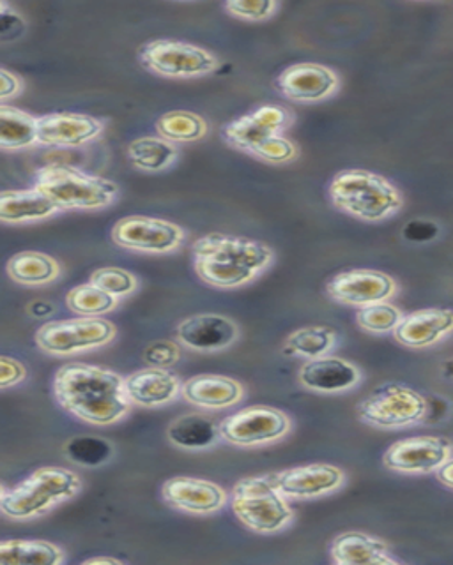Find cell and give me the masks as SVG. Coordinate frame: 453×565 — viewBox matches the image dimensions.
Here are the masks:
<instances>
[{
    "instance_id": "836d02e7",
    "label": "cell",
    "mask_w": 453,
    "mask_h": 565,
    "mask_svg": "<svg viewBox=\"0 0 453 565\" xmlns=\"http://www.w3.org/2000/svg\"><path fill=\"white\" fill-rule=\"evenodd\" d=\"M402 311L390 302H376V305L364 306L356 313V322L364 331L372 334H387L396 331L399 323L402 322Z\"/></svg>"
},
{
    "instance_id": "9a60e30c",
    "label": "cell",
    "mask_w": 453,
    "mask_h": 565,
    "mask_svg": "<svg viewBox=\"0 0 453 565\" xmlns=\"http://www.w3.org/2000/svg\"><path fill=\"white\" fill-rule=\"evenodd\" d=\"M275 87L282 96L296 103H319L337 93L335 71L316 62H302L282 71Z\"/></svg>"
},
{
    "instance_id": "277c9868",
    "label": "cell",
    "mask_w": 453,
    "mask_h": 565,
    "mask_svg": "<svg viewBox=\"0 0 453 565\" xmlns=\"http://www.w3.org/2000/svg\"><path fill=\"white\" fill-rule=\"evenodd\" d=\"M335 207L364 221H382L402 207L396 185L367 170H344L329 184Z\"/></svg>"
},
{
    "instance_id": "7a4b0ae2",
    "label": "cell",
    "mask_w": 453,
    "mask_h": 565,
    "mask_svg": "<svg viewBox=\"0 0 453 565\" xmlns=\"http://www.w3.org/2000/svg\"><path fill=\"white\" fill-rule=\"evenodd\" d=\"M193 256L199 278L217 288L246 285L273 260V252L266 244L225 234L200 237L193 244Z\"/></svg>"
},
{
    "instance_id": "484cf974",
    "label": "cell",
    "mask_w": 453,
    "mask_h": 565,
    "mask_svg": "<svg viewBox=\"0 0 453 565\" xmlns=\"http://www.w3.org/2000/svg\"><path fill=\"white\" fill-rule=\"evenodd\" d=\"M173 446L181 449L199 450L217 446L222 437L220 424H214L208 415L188 414L173 420L167 431Z\"/></svg>"
},
{
    "instance_id": "5bb4252c",
    "label": "cell",
    "mask_w": 453,
    "mask_h": 565,
    "mask_svg": "<svg viewBox=\"0 0 453 565\" xmlns=\"http://www.w3.org/2000/svg\"><path fill=\"white\" fill-rule=\"evenodd\" d=\"M326 290L337 302L364 308L390 299L396 294L397 285L393 278L379 270L351 269L337 274Z\"/></svg>"
},
{
    "instance_id": "d6a6232c",
    "label": "cell",
    "mask_w": 453,
    "mask_h": 565,
    "mask_svg": "<svg viewBox=\"0 0 453 565\" xmlns=\"http://www.w3.org/2000/svg\"><path fill=\"white\" fill-rule=\"evenodd\" d=\"M117 297L96 287L93 282L78 285L67 294V308L84 317H99L116 308Z\"/></svg>"
},
{
    "instance_id": "60d3db41",
    "label": "cell",
    "mask_w": 453,
    "mask_h": 565,
    "mask_svg": "<svg viewBox=\"0 0 453 565\" xmlns=\"http://www.w3.org/2000/svg\"><path fill=\"white\" fill-rule=\"evenodd\" d=\"M0 367H2V376H0V387L2 388L13 387L28 376V370L22 362L10 358V355L0 358Z\"/></svg>"
},
{
    "instance_id": "7bdbcfd3",
    "label": "cell",
    "mask_w": 453,
    "mask_h": 565,
    "mask_svg": "<svg viewBox=\"0 0 453 565\" xmlns=\"http://www.w3.org/2000/svg\"><path fill=\"white\" fill-rule=\"evenodd\" d=\"M0 79H2V85H0V97L2 99H10L11 96H17L22 90V79L11 71L0 70Z\"/></svg>"
},
{
    "instance_id": "8d00e7d4",
    "label": "cell",
    "mask_w": 453,
    "mask_h": 565,
    "mask_svg": "<svg viewBox=\"0 0 453 565\" xmlns=\"http://www.w3.org/2000/svg\"><path fill=\"white\" fill-rule=\"evenodd\" d=\"M254 158L263 159L267 163L284 164L293 161L298 156V149L294 146L293 141L281 135H273V137L264 140L257 149L252 152Z\"/></svg>"
},
{
    "instance_id": "6da1fadb",
    "label": "cell",
    "mask_w": 453,
    "mask_h": 565,
    "mask_svg": "<svg viewBox=\"0 0 453 565\" xmlns=\"http://www.w3.org/2000/svg\"><path fill=\"white\" fill-rule=\"evenodd\" d=\"M54 393L64 411L94 426H108L129 412L126 379L105 367L70 362L59 367Z\"/></svg>"
},
{
    "instance_id": "d590c367",
    "label": "cell",
    "mask_w": 453,
    "mask_h": 565,
    "mask_svg": "<svg viewBox=\"0 0 453 565\" xmlns=\"http://www.w3.org/2000/svg\"><path fill=\"white\" fill-rule=\"evenodd\" d=\"M102 290L114 297L129 296L137 288V279L134 274L117 267H103L91 274V281Z\"/></svg>"
},
{
    "instance_id": "e0dca14e",
    "label": "cell",
    "mask_w": 453,
    "mask_h": 565,
    "mask_svg": "<svg viewBox=\"0 0 453 565\" xmlns=\"http://www.w3.org/2000/svg\"><path fill=\"white\" fill-rule=\"evenodd\" d=\"M176 334L188 349L197 352H220L238 340L240 329L231 318L204 313L185 318Z\"/></svg>"
},
{
    "instance_id": "4fadbf2b",
    "label": "cell",
    "mask_w": 453,
    "mask_h": 565,
    "mask_svg": "<svg viewBox=\"0 0 453 565\" xmlns=\"http://www.w3.org/2000/svg\"><path fill=\"white\" fill-rule=\"evenodd\" d=\"M291 122L293 115L282 106H261L257 110L227 124L222 137L234 149L252 154L264 140L273 135H281Z\"/></svg>"
},
{
    "instance_id": "30bf717a",
    "label": "cell",
    "mask_w": 453,
    "mask_h": 565,
    "mask_svg": "<svg viewBox=\"0 0 453 565\" xmlns=\"http://www.w3.org/2000/svg\"><path fill=\"white\" fill-rule=\"evenodd\" d=\"M289 428V417L272 406H249L220 423L222 437L229 444L241 447L261 446L278 440Z\"/></svg>"
},
{
    "instance_id": "d6986e66",
    "label": "cell",
    "mask_w": 453,
    "mask_h": 565,
    "mask_svg": "<svg viewBox=\"0 0 453 565\" xmlns=\"http://www.w3.org/2000/svg\"><path fill=\"white\" fill-rule=\"evenodd\" d=\"M165 502L191 514H211L225 505V491L213 482L196 477H173L165 482Z\"/></svg>"
},
{
    "instance_id": "ba28073f",
    "label": "cell",
    "mask_w": 453,
    "mask_h": 565,
    "mask_svg": "<svg viewBox=\"0 0 453 565\" xmlns=\"http://www.w3.org/2000/svg\"><path fill=\"white\" fill-rule=\"evenodd\" d=\"M116 327L105 318L82 317L49 322L36 332V343L52 355H72L110 343Z\"/></svg>"
},
{
    "instance_id": "8fae6325",
    "label": "cell",
    "mask_w": 453,
    "mask_h": 565,
    "mask_svg": "<svg viewBox=\"0 0 453 565\" xmlns=\"http://www.w3.org/2000/svg\"><path fill=\"white\" fill-rule=\"evenodd\" d=\"M112 238L117 246L126 249L164 255L173 252L185 241V232L170 221L129 216L117 221L112 230Z\"/></svg>"
},
{
    "instance_id": "603a6c76",
    "label": "cell",
    "mask_w": 453,
    "mask_h": 565,
    "mask_svg": "<svg viewBox=\"0 0 453 565\" xmlns=\"http://www.w3.org/2000/svg\"><path fill=\"white\" fill-rule=\"evenodd\" d=\"M181 396L204 411H223L241 402L243 387L229 376L199 375L182 384Z\"/></svg>"
},
{
    "instance_id": "52a82bcc",
    "label": "cell",
    "mask_w": 453,
    "mask_h": 565,
    "mask_svg": "<svg viewBox=\"0 0 453 565\" xmlns=\"http://www.w3.org/2000/svg\"><path fill=\"white\" fill-rule=\"evenodd\" d=\"M425 397L402 384L381 385L358 405V417L376 428H408L425 419Z\"/></svg>"
},
{
    "instance_id": "8992f818",
    "label": "cell",
    "mask_w": 453,
    "mask_h": 565,
    "mask_svg": "<svg viewBox=\"0 0 453 565\" xmlns=\"http://www.w3.org/2000/svg\"><path fill=\"white\" fill-rule=\"evenodd\" d=\"M232 511L243 525L259 534L281 532L294 518L272 476L249 477L238 482L232 490Z\"/></svg>"
},
{
    "instance_id": "ffe728a7",
    "label": "cell",
    "mask_w": 453,
    "mask_h": 565,
    "mask_svg": "<svg viewBox=\"0 0 453 565\" xmlns=\"http://www.w3.org/2000/svg\"><path fill=\"white\" fill-rule=\"evenodd\" d=\"M453 332L452 309H420L405 315L393 335L408 349H429Z\"/></svg>"
},
{
    "instance_id": "9c48e42d",
    "label": "cell",
    "mask_w": 453,
    "mask_h": 565,
    "mask_svg": "<svg viewBox=\"0 0 453 565\" xmlns=\"http://www.w3.org/2000/svg\"><path fill=\"white\" fill-rule=\"evenodd\" d=\"M143 66L167 78H196L217 70L213 53L196 44L173 40H155L138 50Z\"/></svg>"
},
{
    "instance_id": "44dd1931",
    "label": "cell",
    "mask_w": 453,
    "mask_h": 565,
    "mask_svg": "<svg viewBox=\"0 0 453 565\" xmlns=\"http://www.w3.org/2000/svg\"><path fill=\"white\" fill-rule=\"evenodd\" d=\"M298 376L303 387L325 394L344 393L356 387L361 380L360 370L352 362L328 355L310 359L303 364Z\"/></svg>"
},
{
    "instance_id": "f1b7e54d",
    "label": "cell",
    "mask_w": 453,
    "mask_h": 565,
    "mask_svg": "<svg viewBox=\"0 0 453 565\" xmlns=\"http://www.w3.org/2000/svg\"><path fill=\"white\" fill-rule=\"evenodd\" d=\"M61 273L52 256L40 252L17 253L8 262V274L20 285H46L54 281Z\"/></svg>"
},
{
    "instance_id": "4dcf8cb0",
    "label": "cell",
    "mask_w": 453,
    "mask_h": 565,
    "mask_svg": "<svg viewBox=\"0 0 453 565\" xmlns=\"http://www.w3.org/2000/svg\"><path fill=\"white\" fill-rule=\"evenodd\" d=\"M338 335L331 327L308 326L298 329L285 340V355L317 359L331 352L337 344Z\"/></svg>"
},
{
    "instance_id": "ab89813d",
    "label": "cell",
    "mask_w": 453,
    "mask_h": 565,
    "mask_svg": "<svg viewBox=\"0 0 453 565\" xmlns=\"http://www.w3.org/2000/svg\"><path fill=\"white\" fill-rule=\"evenodd\" d=\"M23 29H25V23H23L22 17L6 2H2L0 4V40H17Z\"/></svg>"
},
{
    "instance_id": "3957f363",
    "label": "cell",
    "mask_w": 453,
    "mask_h": 565,
    "mask_svg": "<svg viewBox=\"0 0 453 565\" xmlns=\"http://www.w3.org/2000/svg\"><path fill=\"white\" fill-rule=\"evenodd\" d=\"M81 477L66 468H38L11 490L2 488L0 509L13 520L43 516L50 509L81 491Z\"/></svg>"
},
{
    "instance_id": "5b68a950",
    "label": "cell",
    "mask_w": 453,
    "mask_h": 565,
    "mask_svg": "<svg viewBox=\"0 0 453 565\" xmlns=\"http://www.w3.org/2000/svg\"><path fill=\"white\" fill-rule=\"evenodd\" d=\"M36 190L46 194L59 209H94L108 207L117 199L116 182L105 177L91 175L81 168L70 164H46L36 173Z\"/></svg>"
},
{
    "instance_id": "1f68e13d",
    "label": "cell",
    "mask_w": 453,
    "mask_h": 565,
    "mask_svg": "<svg viewBox=\"0 0 453 565\" xmlns=\"http://www.w3.org/2000/svg\"><path fill=\"white\" fill-rule=\"evenodd\" d=\"M156 131L169 141H197L208 132V124L193 111L176 110L161 115Z\"/></svg>"
},
{
    "instance_id": "b9f144b4",
    "label": "cell",
    "mask_w": 453,
    "mask_h": 565,
    "mask_svg": "<svg viewBox=\"0 0 453 565\" xmlns=\"http://www.w3.org/2000/svg\"><path fill=\"white\" fill-rule=\"evenodd\" d=\"M402 234L411 243H429L435 235L440 234V228L432 221L414 220L409 221Z\"/></svg>"
},
{
    "instance_id": "d4e9b609",
    "label": "cell",
    "mask_w": 453,
    "mask_h": 565,
    "mask_svg": "<svg viewBox=\"0 0 453 565\" xmlns=\"http://www.w3.org/2000/svg\"><path fill=\"white\" fill-rule=\"evenodd\" d=\"M59 211L61 209L57 203L52 202L36 188L4 191L0 196V220L4 223L46 220V217L57 214Z\"/></svg>"
},
{
    "instance_id": "2e32d148",
    "label": "cell",
    "mask_w": 453,
    "mask_h": 565,
    "mask_svg": "<svg viewBox=\"0 0 453 565\" xmlns=\"http://www.w3.org/2000/svg\"><path fill=\"white\" fill-rule=\"evenodd\" d=\"M103 131L102 120L89 115L59 114L38 117V143L45 147H81Z\"/></svg>"
},
{
    "instance_id": "f35d334b",
    "label": "cell",
    "mask_w": 453,
    "mask_h": 565,
    "mask_svg": "<svg viewBox=\"0 0 453 565\" xmlns=\"http://www.w3.org/2000/svg\"><path fill=\"white\" fill-rule=\"evenodd\" d=\"M181 359V349L173 341H156L149 344L144 352V362L147 366L167 367L173 366Z\"/></svg>"
},
{
    "instance_id": "74e56055",
    "label": "cell",
    "mask_w": 453,
    "mask_h": 565,
    "mask_svg": "<svg viewBox=\"0 0 453 565\" xmlns=\"http://www.w3.org/2000/svg\"><path fill=\"white\" fill-rule=\"evenodd\" d=\"M227 11L232 17L249 20V22H263L275 14L278 4L273 0H232L227 2Z\"/></svg>"
},
{
    "instance_id": "f6af8a7d",
    "label": "cell",
    "mask_w": 453,
    "mask_h": 565,
    "mask_svg": "<svg viewBox=\"0 0 453 565\" xmlns=\"http://www.w3.org/2000/svg\"><path fill=\"white\" fill-rule=\"evenodd\" d=\"M84 564H89V565H93V564L120 565V564H123V562L117 561V558H102V556H99V558H91V561H85Z\"/></svg>"
},
{
    "instance_id": "ac0fdd59",
    "label": "cell",
    "mask_w": 453,
    "mask_h": 565,
    "mask_svg": "<svg viewBox=\"0 0 453 565\" xmlns=\"http://www.w3.org/2000/svg\"><path fill=\"white\" fill-rule=\"evenodd\" d=\"M272 477L278 491L293 499L320 497L337 491L344 484L343 470L325 463L303 465Z\"/></svg>"
},
{
    "instance_id": "7c38bea8",
    "label": "cell",
    "mask_w": 453,
    "mask_h": 565,
    "mask_svg": "<svg viewBox=\"0 0 453 565\" xmlns=\"http://www.w3.org/2000/svg\"><path fill=\"white\" fill-rule=\"evenodd\" d=\"M453 456V444L449 438L411 437L390 446L384 455V465L393 472H438Z\"/></svg>"
},
{
    "instance_id": "7402d4cb",
    "label": "cell",
    "mask_w": 453,
    "mask_h": 565,
    "mask_svg": "<svg viewBox=\"0 0 453 565\" xmlns=\"http://www.w3.org/2000/svg\"><path fill=\"white\" fill-rule=\"evenodd\" d=\"M181 391V380L167 367H144L126 379V393L129 399L147 408L169 405Z\"/></svg>"
},
{
    "instance_id": "cb8c5ba5",
    "label": "cell",
    "mask_w": 453,
    "mask_h": 565,
    "mask_svg": "<svg viewBox=\"0 0 453 565\" xmlns=\"http://www.w3.org/2000/svg\"><path fill=\"white\" fill-rule=\"evenodd\" d=\"M331 558L338 565H396L387 544L364 532H346L331 544Z\"/></svg>"
},
{
    "instance_id": "83f0119b",
    "label": "cell",
    "mask_w": 453,
    "mask_h": 565,
    "mask_svg": "<svg viewBox=\"0 0 453 565\" xmlns=\"http://www.w3.org/2000/svg\"><path fill=\"white\" fill-rule=\"evenodd\" d=\"M34 143H38V117L14 106H0V147L19 150Z\"/></svg>"
},
{
    "instance_id": "4316f807",
    "label": "cell",
    "mask_w": 453,
    "mask_h": 565,
    "mask_svg": "<svg viewBox=\"0 0 453 565\" xmlns=\"http://www.w3.org/2000/svg\"><path fill=\"white\" fill-rule=\"evenodd\" d=\"M63 562V550L46 541L4 539L0 544V564L2 565H57Z\"/></svg>"
},
{
    "instance_id": "e575fe53",
    "label": "cell",
    "mask_w": 453,
    "mask_h": 565,
    "mask_svg": "<svg viewBox=\"0 0 453 565\" xmlns=\"http://www.w3.org/2000/svg\"><path fill=\"white\" fill-rule=\"evenodd\" d=\"M66 458L84 467H99L114 455L110 444L99 437H75L64 447Z\"/></svg>"
},
{
    "instance_id": "ee69618b",
    "label": "cell",
    "mask_w": 453,
    "mask_h": 565,
    "mask_svg": "<svg viewBox=\"0 0 453 565\" xmlns=\"http://www.w3.org/2000/svg\"><path fill=\"white\" fill-rule=\"evenodd\" d=\"M435 476L440 479L441 484L446 486V488H452L453 490V458L449 459V461L435 472Z\"/></svg>"
},
{
    "instance_id": "f546056e",
    "label": "cell",
    "mask_w": 453,
    "mask_h": 565,
    "mask_svg": "<svg viewBox=\"0 0 453 565\" xmlns=\"http://www.w3.org/2000/svg\"><path fill=\"white\" fill-rule=\"evenodd\" d=\"M129 163L144 172H161L178 159V149L161 137H143L128 146Z\"/></svg>"
}]
</instances>
